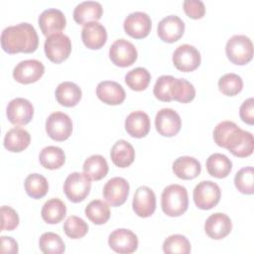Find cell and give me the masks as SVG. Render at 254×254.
I'll use <instances>...</instances> for the list:
<instances>
[{
    "label": "cell",
    "mask_w": 254,
    "mask_h": 254,
    "mask_svg": "<svg viewBox=\"0 0 254 254\" xmlns=\"http://www.w3.org/2000/svg\"><path fill=\"white\" fill-rule=\"evenodd\" d=\"M213 140L219 147L227 149L239 158L248 157L253 153V135L242 130L232 121L225 120L218 123L213 130Z\"/></svg>",
    "instance_id": "cell-1"
},
{
    "label": "cell",
    "mask_w": 254,
    "mask_h": 254,
    "mask_svg": "<svg viewBox=\"0 0 254 254\" xmlns=\"http://www.w3.org/2000/svg\"><path fill=\"white\" fill-rule=\"evenodd\" d=\"M39 37L32 24L20 23L5 28L1 33V47L8 54H30L37 50Z\"/></svg>",
    "instance_id": "cell-2"
},
{
    "label": "cell",
    "mask_w": 254,
    "mask_h": 254,
    "mask_svg": "<svg viewBox=\"0 0 254 254\" xmlns=\"http://www.w3.org/2000/svg\"><path fill=\"white\" fill-rule=\"evenodd\" d=\"M161 205L165 214L169 216L175 217L182 215L189 206L187 189L178 184L166 187L161 195Z\"/></svg>",
    "instance_id": "cell-3"
},
{
    "label": "cell",
    "mask_w": 254,
    "mask_h": 254,
    "mask_svg": "<svg viewBox=\"0 0 254 254\" xmlns=\"http://www.w3.org/2000/svg\"><path fill=\"white\" fill-rule=\"evenodd\" d=\"M225 53L232 64L243 65L252 60L253 44L245 35H234L227 41Z\"/></svg>",
    "instance_id": "cell-4"
},
{
    "label": "cell",
    "mask_w": 254,
    "mask_h": 254,
    "mask_svg": "<svg viewBox=\"0 0 254 254\" xmlns=\"http://www.w3.org/2000/svg\"><path fill=\"white\" fill-rule=\"evenodd\" d=\"M47 58L55 63L60 64L66 60L71 52V42L69 38L63 33H56L47 37L44 45Z\"/></svg>",
    "instance_id": "cell-5"
},
{
    "label": "cell",
    "mask_w": 254,
    "mask_h": 254,
    "mask_svg": "<svg viewBox=\"0 0 254 254\" xmlns=\"http://www.w3.org/2000/svg\"><path fill=\"white\" fill-rule=\"evenodd\" d=\"M91 180L84 174L74 172L69 174L64 183V191L72 202L82 201L89 193Z\"/></svg>",
    "instance_id": "cell-6"
},
{
    "label": "cell",
    "mask_w": 254,
    "mask_h": 254,
    "mask_svg": "<svg viewBox=\"0 0 254 254\" xmlns=\"http://www.w3.org/2000/svg\"><path fill=\"white\" fill-rule=\"evenodd\" d=\"M221 191L217 184L211 181H202L198 183L192 192L193 201L200 209H210L215 206L220 199Z\"/></svg>",
    "instance_id": "cell-7"
},
{
    "label": "cell",
    "mask_w": 254,
    "mask_h": 254,
    "mask_svg": "<svg viewBox=\"0 0 254 254\" xmlns=\"http://www.w3.org/2000/svg\"><path fill=\"white\" fill-rule=\"evenodd\" d=\"M46 131L53 140H66L72 132L70 117L64 112H53L46 120Z\"/></svg>",
    "instance_id": "cell-8"
},
{
    "label": "cell",
    "mask_w": 254,
    "mask_h": 254,
    "mask_svg": "<svg viewBox=\"0 0 254 254\" xmlns=\"http://www.w3.org/2000/svg\"><path fill=\"white\" fill-rule=\"evenodd\" d=\"M137 57L138 53L135 46L125 39L114 41L109 48V58L117 66H129L135 63Z\"/></svg>",
    "instance_id": "cell-9"
},
{
    "label": "cell",
    "mask_w": 254,
    "mask_h": 254,
    "mask_svg": "<svg viewBox=\"0 0 254 254\" xmlns=\"http://www.w3.org/2000/svg\"><path fill=\"white\" fill-rule=\"evenodd\" d=\"M200 61V54L197 49L189 44L179 46L173 53L174 65L184 72L192 71L197 68Z\"/></svg>",
    "instance_id": "cell-10"
},
{
    "label": "cell",
    "mask_w": 254,
    "mask_h": 254,
    "mask_svg": "<svg viewBox=\"0 0 254 254\" xmlns=\"http://www.w3.org/2000/svg\"><path fill=\"white\" fill-rule=\"evenodd\" d=\"M129 183L121 177L110 179L103 187V197L111 206L123 204L129 194Z\"/></svg>",
    "instance_id": "cell-11"
},
{
    "label": "cell",
    "mask_w": 254,
    "mask_h": 254,
    "mask_svg": "<svg viewBox=\"0 0 254 254\" xmlns=\"http://www.w3.org/2000/svg\"><path fill=\"white\" fill-rule=\"evenodd\" d=\"M155 127L162 136L173 137L181 130L182 120L174 109L162 108L156 114Z\"/></svg>",
    "instance_id": "cell-12"
},
{
    "label": "cell",
    "mask_w": 254,
    "mask_h": 254,
    "mask_svg": "<svg viewBox=\"0 0 254 254\" xmlns=\"http://www.w3.org/2000/svg\"><path fill=\"white\" fill-rule=\"evenodd\" d=\"M6 114L12 124L26 125L33 118L34 107L28 99L16 97L8 103Z\"/></svg>",
    "instance_id": "cell-13"
},
{
    "label": "cell",
    "mask_w": 254,
    "mask_h": 254,
    "mask_svg": "<svg viewBox=\"0 0 254 254\" xmlns=\"http://www.w3.org/2000/svg\"><path fill=\"white\" fill-rule=\"evenodd\" d=\"M126 34L135 39H142L149 35L152 27L150 16L141 11L130 13L123 23Z\"/></svg>",
    "instance_id": "cell-14"
},
{
    "label": "cell",
    "mask_w": 254,
    "mask_h": 254,
    "mask_svg": "<svg viewBox=\"0 0 254 254\" xmlns=\"http://www.w3.org/2000/svg\"><path fill=\"white\" fill-rule=\"evenodd\" d=\"M108 244L110 248L117 253L130 254L136 251L138 247V238L133 231L119 228L110 233Z\"/></svg>",
    "instance_id": "cell-15"
},
{
    "label": "cell",
    "mask_w": 254,
    "mask_h": 254,
    "mask_svg": "<svg viewBox=\"0 0 254 254\" xmlns=\"http://www.w3.org/2000/svg\"><path fill=\"white\" fill-rule=\"evenodd\" d=\"M45 72L44 64L38 60H25L20 62L13 69L16 81L29 84L37 81Z\"/></svg>",
    "instance_id": "cell-16"
},
{
    "label": "cell",
    "mask_w": 254,
    "mask_h": 254,
    "mask_svg": "<svg viewBox=\"0 0 254 254\" xmlns=\"http://www.w3.org/2000/svg\"><path fill=\"white\" fill-rule=\"evenodd\" d=\"M39 26L42 33L49 37L56 33H61L64 29L66 20L64 13L56 8L44 10L39 16Z\"/></svg>",
    "instance_id": "cell-17"
},
{
    "label": "cell",
    "mask_w": 254,
    "mask_h": 254,
    "mask_svg": "<svg viewBox=\"0 0 254 254\" xmlns=\"http://www.w3.org/2000/svg\"><path fill=\"white\" fill-rule=\"evenodd\" d=\"M133 210L140 217L151 216L156 209V195L155 192L148 187H139L133 197Z\"/></svg>",
    "instance_id": "cell-18"
},
{
    "label": "cell",
    "mask_w": 254,
    "mask_h": 254,
    "mask_svg": "<svg viewBox=\"0 0 254 254\" xmlns=\"http://www.w3.org/2000/svg\"><path fill=\"white\" fill-rule=\"evenodd\" d=\"M185 32L184 21L176 15H169L163 18L158 24V36L167 43L177 42Z\"/></svg>",
    "instance_id": "cell-19"
},
{
    "label": "cell",
    "mask_w": 254,
    "mask_h": 254,
    "mask_svg": "<svg viewBox=\"0 0 254 254\" xmlns=\"http://www.w3.org/2000/svg\"><path fill=\"white\" fill-rule=\"evenodd\" d=\"M232 228V223L228 215L222 212H215L209 215L204 223L206 235L212 239L219 240L226 237Z\"/></svg>",
    "instance_id": "cell-20"
},
{
    "label": "cell",
    "mask_w": 254,
    "mask_h": 254,
    "mask_svg": "<svg viewBox=\"0 0 254 254\" xmlns=\"http://www.w3.org/2000/svg\"><path fill=\"white\" fill-rule=\"evenodd\" d=\"M81 39L88 49L98 50L106 43L107 32L102 24L98 22H90L82 27Z\"/></svg>",
    "instance_id": "cell-21"
},
{
    "label": "cell",
    "mask_w": 254,
    "mask_h": 254,
    "mask_svg": "<svg viewBox=\"0 0 254 254\" xmlns=\"http://www.w3.org/2000/svg\"><path fill=\"white\" fill-rule=\"evenodd\" d=\"M96 95L106 104L118 105L124 101L126 93L124 88L118 82L103 80L96 86Z\"/></svg>",
    "instance_id": "cell-22"
},
{
    "label": "cell",
    "mask_w": 254,
    "mask_h": 254,
    "mask_svg": "<svg viewBox=\"0 0 254 254\" xmlns=\"http://www.w3.org/2000/svg\"><path fill=\"white\" fill-rule=\"evenodd\" d=\"M103 8L97 1H83L78 3L73 9V19L79 25L90 22H97L102 16Z\"/></svg>",
    "instance_id": "cell-23"
},
{
    "label": "cell",
    "mask_w": 254,
    "mask_h": 254,
    "mask_svg": "<svg viewBox=\"0 0 254 254\" xmlns=\"http://www.w3.org/2000/svg\"><path fill=\"white\" fill-rule=\"evenodd\" d=\"M127 133L135 138H143L150 131V118L144 111L131 112L125 120Z\"/></svg>",
    "instance_id": "cell-24"
},
{
    "label": "cell",
    "mask_w": 254,
    "mask_h": 254,
    "mask_svg": "<svg viewBox=\"0 0 254 254\" xmlns=\"http://www.w3.org/2000/svg\"><path fill=\"white\" fill-rule=\"evenodd\" d=\"M200 163L193 157H179L173 163V172L182 180H192L200 174Z\"/></svg>",
    "instance_id": "cell-25"
},
{
    "label": "cell",
    "mask_w": 254,
    "mask_h": 254,
    "mask_svg": "<svg viewBox=\"0 0 254 254\" xmlns=\"http://www.w3.org/2000/svg\"><path fill=\"white\" fill-rule=\"evenodd\" d=\"M110 157L113 164L119 168L130 166L135 159V150L126 140H118L111 148Z\"/></svg>",
    "instance_id": "cell-26"
},
{
    "label": "cell",
    "mask_w": 254,
    "mask_h": 254,
    "mask_svg": "<svg viewBox=\"0 0 254 254\" xmlns=\"http://www.w3.org/2000/svg\"><path fill=\"white\" fill-rule=\"evenodd\" d=\"M56 98L63 106H75L81 98V89L74 82L64 81L56 88Z\"/></svg>",
    "instance_id": "cell-27"
},
{
    "label": "cell",
    "mask_w": 254,
    "mask_h": 254,
    "mask_svg": "<svg viewBox=\"0 0 254 254\" xmlns=\"http://www.w3.org/2000/svg\"><path fill=\"white\" fill-rule=\"evenodd\" d=\"M30 142L29 132L20 127L11 128L4 137V147L10 152H21L29 146Z\"/></svg>",
    "instance_id": "cell-28"
},
{
    "label": "cell",
    "mask_w": 254,
    "mask_h": 254,
    "mask_svg": "<svg viewBox=\"0 0 254 254\" xmlns=\"http://www.w3.org/2000/svg\"><path fill=\"white\" fill-rule=\"evenodd\" d=\"M205 166L208 174L217 179L227 177L232 169L231 161L225 155L220 153L210 155L206 160Z\"/></svg>",
    "instance_id": "cell-29"
},
{
    "label": "cell",
    "mask_w": 254,
    "mask_h": 254,
    "mask_svg": "<svg viewBox=\"0 0 254 254\" xmlns=\"http://www.w3.org/2000/svg\"><path fill=\"white\" fill-rule=\"evenodd\" d=\"M66 213L65 204L57 197L47 200L41 210V215L44 221L49 224H56L61 222Z\"/></svg>",
    "instance_id": "cell-30"
},
{
    "label": "cell",
    "mask_w": 254,
    "mask_h": 254,
    "mask_svg": "<svg viewBox=\"0 0 254 254\" xmlns=\"http://www.w3.org/2000/svg\"><path fill=\"white\" fill-rule=\"evenodd\" d=\"M82 170L90 180L99 181L107 175L108 164L103 156L92 155L84 161Z\"/></svg>",
    "instance_id": "cell-31"
},
{
    "label": "cell",
    "mask_w": 254,
    "mask_h": 254,
    "mask_svg": "<svg viewBox=\"0 0 254 254\" xmlns=\"http://www.w3.org/2000/svg\"><path fill=\"white\" fill-rule=\"evenodd\" d=\"M39 160L44 168L49 170H56L64 164L65 155L60 147L48 146L40 152Z\"/></svg>",
    "instance_id": "cell-32"
},
{
    "label": "cell",
    "mask_w": 254,
    "mask_h": 254,
    "mask_svg": "<svg viewBox=\"0 0 254 254\" xmlns=\"http://www.w3.org/2000/svg\"><path fill=\"white\" fill-rule=\"evenodd\" d=\"M84 212L86 217L97 225L104 224L110 217V209L108 204L100 199L91 200L86 205Z\"/></svg>",
    "instance_id": "cell-33"
},
{
    "label": "cell",
    "mask_w": 254,
    "mask_h": 254,
    "mask_svg": "<svg viewBox=\"0 0 254 254\" xmlns=\"http://www.w3.org/2000/svg\"><path fill=\"white\" fill-rule=\"evenodd\" d=\"M25 190L33 198H42L49 190L47 179L40 174H30L25 179Z\"/></svg>",
    "instance_id": "cell-34"
},
{
    "label": "cell",
    "mask_w": 254,
    "mask_h": 254,
    "mask_svg": "<svg viewBox=\"0 0 254 254\" xmlns=\"http://www.w3.org/2000/svg\"><path fill=\"white\" fill-rule=\"evenodd\" d=\"M151 74L145 67H135L125 75L126 84L135 91L146 89L150 83Z\"/></svg>",
    "instance_id": "cell-35"
},
{
    "label": "cell",
    "mask_w": 254,
    "mask_h": 254,
    "mask_svg": "<svg viewBox=\"0 0 254 254\" xmlns=\"http://www.w3.org/2000/svg\"><path fill=\"white\" fill-rule=\"evenodd\" d=\"M195 96V89L193 85L185 78L174 79L172 86V98L182 103L191 101Z\"/></svg>",
    "instance_id": "cell-36"
},
{
    "label": "cell",
    "mask_w": 254,
    "mask_h": 254,
    "mask_svg": "<svg viewBox=\"0 0 254 254\" xmlns=\"http://www.w3.org/2000/svg\"><path fill=\"white\" fill-rule=\"evenodd\" d=\"M39 246L45 254H61L65 250V245L60 235L54 232L43 233L39 240Z\"/></svg>",
    "instance_id": "cell-37"
},
{
    "label": "cell",
    "mask_w": 254,
    "mask_h": 254,
    "mask_svg": "<svg viewBox=\"0 0 254 254\" xmlns=\"http://www.w3.org/2000/svg\"><path fill=\"white\" fill-rule=\"evenodd\" d=\"M163 251L168 254H189L190 252V243L186 236L173 234L165 239L163 243Z\"/></svg>",
    "instance_id": "cell-38"
},
{
    "label": "cell",
    "mask_w": 254,
    "mask_h": 254,
    "mask_svg": "<svg viewBox=\"0 0 254 254\" xmlns=\"http://www.w3.org/2000/svg\"><path fill=\"white\" fill-rule=\"evenodd\" d=\"M242 87L243 80L241 76L236 73H225L218 79L219 90L227 96H234L238 94L242 90Z\"/></svg>",
    "instance_id": "cell-39"
},
{
    "label": "cell",
    "mask_w": 254,
    "mask_h": 254,
    "mask_svg": "<svg viewBox=\"0 0 254 254\" xmlns=\"http://www.w3.org/2000/svg\"><path fill=\"white\" fill-rule=\"evenodd\" d=\"M234 185L240 192L252 194L254 192L253 168L249 166L240 169L234 177Z\"/></svg>",
    "instance_id": "cell-40"
},
{
    "label": "cell",
    "mask_w": 254,
    "mask_h": 254,
    "mask_svg": "<svg viewBox=\"0 0 254 254\" xmlns=\"http://www.w3.org/2000/svg\"><path fill=\"white\" fill-rule=\"evenodd\" d=\"M64 230L69 238L79 239L87 233L88 225L82 218L75 215H70L66 218L64 224Z\"/></svg>",
    "instance_id": "cell-41"
},
{
    "label": "cell",
    "mask_w": 254,
    "mask_h": 254,
    "mask_svg": "<svg viewBox=\"0 0 254 254\" xmlns=\"http://www.w3.org/2000/svg\"><path fill=\"white\" fill-rule=\"evenodd\" d=\"M175 77L172 75H161L154 85V95L161 101H172V86Z\"/></svg>",
    "instance_id": "cell-42"
},
{
    "label": "cell",
    "mask_w": 254,
    "mask_h": 254,
    "mask_svg": "<svg viewBox=\"0 0 254 254\" xmlns=\"http://www.w3.org/2000/svg\"><path fill=\"white\" fill-rule=\"evenodd\" d=\"M1 212V230H14L19 224V216L16 210L12 207L3 205L0 209Z\"/></svg>",
    "instance_id": "cell-43"
},
{
    "label": "cell",
    "mask_w": 254,
    "mask_h": 254,
    "mask_svg": "<svg viewBox=\"0 0 254 254\" xmlns=\"http://www.w3.org/2000/svg\"><path fill=\"white\" fill-rule=\"evenodd\" d=\"M183 8L186 14L192 19H199L205 13V6L201 0H185Z\"/></svg>",
    "instance_id": "cell-44"
},
{
    "label": "cell",
    "mask_w": 254,
    "mask_h": 254,
    "mask_svg": "<svg viewBox=\"0 0 254 254\" xmlns=\"http://www.w3.org/2000/svg\"><path fill=\"white\" fill-rule=\"evenodd\" d=\"M239 115L243 122L249 125L254 123V99L252 97L243 101L239 108Z\"/></svg>",
    "instance_id": "cell-45"
},
{
    "label": "cell",
    "mask_w": 254,
    "mask_h": 254,
    "mask_svg": "<svg viewBox=\"0 0 254 254\" xmlns=\"http://www.w3.org/2000/svg\"><path fill=\"white\" fill-rule=\"evenodd\" d=\"M1 252L2 253H18V243L15 239L8 236H1Z\"/></svg>",
    "instance_id": "cell-46"
}]
</instances>
